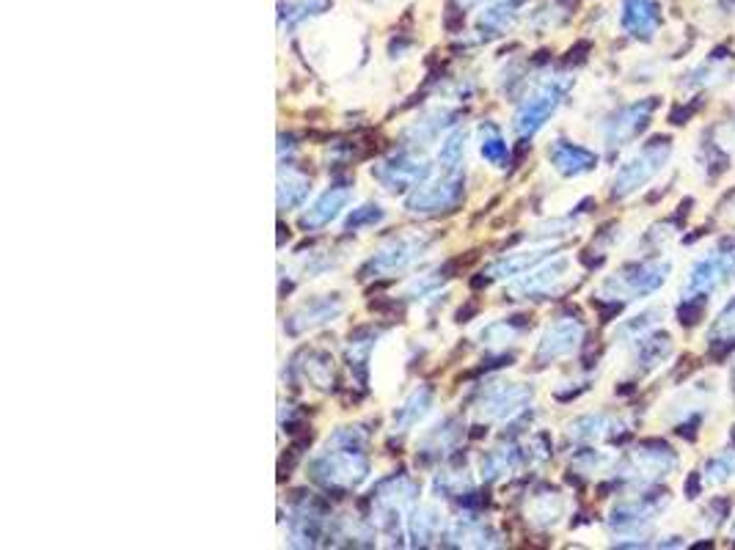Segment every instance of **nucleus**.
<instances>
[{"mask_svg": "<svg viewBox=\"0 0 735 550\" xmlns=\"http://www.w3.org/2000/svg\"><path fill=\"white\" fill-rule=\"evenodd\" d=\"M735 281V240H722L691 262L683 284V300H700L716 295Z\"/></svg>", "mask_w": 735, "mask_h": 550, "instance_id": "1", "label": "nucleus"}, {"mask_svg": "<svg viewBox=\"0 0 735 550\" xmlns=\"http://www.w3.org/2000/svg\"><path fill=\"white\" fill-rule=\"evenodd\" d=\"M669 152H672L669 141H653L647 143V146H642L636 154H631V157L620 165V171L614 174L612 182L614 196L625 198L631 196V193H636V190H642L645 185H650V182L664 171V165L669 163Z\"/></svg>", "mask_w": 735, "mask_h": 550, "instance_id": "2", "label": "nucleus"}, {"mask_svg": "<svg viewBox=\"0 0 735 550\" xmlns=\"http://www.w3.org/2000/svg\"><path fill=\"white\" fill-rule=\"evenodd\" d=\"M669 270H672V264L658 262V259L631 264V267H625V270H620V273H614L612 278L603 281L601 295L609 297V300H636V297H645L650 292H656L658 286L667 281Z\"/></svg>", "mask_w": 735, "mask_h": 550, "instance_id": "3", "label": "nucleus"}, {"mask_svg": "<svg viewBox=\"0 0 735 550\" xmlns=\"http://www.w3.org/2000/svg\"><path fill=\"white\" fill-rule=\"evenodd\" d=\"M565 88H568V83H562V80H548V83L537 88L535 94L526 99L521 110H518L515 130L521 135H532V132L540 130L548 121V116L559 108V102L565 97Z\"/></svg>", "mask_w": 735, "mask_h": 550, "instance_id": "4", "label": "nucleus"}, {"mask_svg": "<svg viewBox=\"0 0 735 550\" xmlns=\"http://www.w3.org/2000/svg\"><path fill=\"white\" fill-rule=\"evenodd\" d=\"M675 468H678L675 451L661 443H647L628 457V476H634L639 484L656 482L661 476H669V471Z\"/></svg>", "mask_w": 735, "mask_h": 550, "instance_id": "5", "label": "nucleus"}, {"mask_svg": "<svg viewBox=\"0 0 735 550\" xmlns=\"http://www.w3.org/2000/svg\"><path fill=\"white\" fill-rule=\"evenodd\" d=\"M653 108H656V102L647 99V102H636V105H628V108L617 110L612 119L606 121V127H603L606 143H609L612 149L614 146H625V141H631L636 132H642V127H647Z\"/></svg>", "mask_w": 735, "mask_h": 550, "instance_id": "6", "label": "nucleus"}, {"mask_svg": "<svg viewBox=\"0 0 735 550\" xmlns=\"http://www.w3.org/2000/svg\"><path fill=\"white\" fill-rule=\"evenodd\" d=\"M581 336H584V328L573 319H559L551 328L546 330V336L540 341V350H537V358L540 361H557V358H565L570 352L576 350L581 344Z\"/></svg>", "mask_w": 735, "mask_h": 550, "instance_id": "7", "label": "nucleus"}, {"mask_svg": "<svg viewBox=\"0 0 735 550\" xmlns=\"http://www.w3.org/2000/svg\"><path fill=\"white\" fill-rule=\"evenodd\" d=\"M620 22L636 39H650L661 28V9L656 0H623Z\"/></svg>", "mask_w": 735, "mask_h": 550, "instance_id": "8", "label": "nucleus"}, {"mask_svg": "<svg viewBox=\"0 0 735 550\" xmlns=\"http://www.w3.org/2000/svg\"><path fill=\"white\" fill-rule=\"evenodd\" d=\"M568 267L570 259H557V262L546 264V267H540L535 273H526L515 284V292H524V295H551L568 278Z\"/></svg>", "mask_w": 735, "mask_h": 550, "instance_id": "9", "label": "nucleus"}, {"mask_svg": "<svg viewBox=\"0 0 735 550\" xmlns=\"http://www.w3.org/2000/svg\"><path fill=\"white\" fill-rule=\"evenodd\" d=\"M551 160H554V168L559 174L565 176L587 174V171L595 168V154L581 149V146H573L568 141H557L551 146Z\"/></svg>", "mask_w": 735, "mask_h": 550, "instance_id": "10", "label": "nucleus"}, {"mask_svg": "<svg viewBox=\"0 0 735 550\" xmlns=\"http://www.w3.org/2000/svg\"><path fill=\"white\" fill-rule=\"evenodd\" d=\"M460 196V179H438L435 185H424L416 196L411 198V207L419 212H430V209H441L455 204Z\"/></svg>", "mask_w": 735, "mask_h": 550, "instance_id": "11", "label": "nucleus"}, {"mask_svg": "<svg viewBox=\"0 0 735 550\" xmlns=\"http://www.w3.org/2000/svg\"><path fill=\"white\" fill-rule=\"evenodd\" d=\"M347 198H350V190H345V187H331V190L317 198L312 204V209L306 212L303 226H306V229H309V226H312V229L328 226V223L339 215V209L345 207Z\"/></svg>", "mask_w": 735, "mask_h": 550, "instance_id": "12", "label": "nucleus"}, {"mask_svg": "<svg viewBox=\"0 0 735 550\" xmlns=\"http://www.w3.org/2000/svg\"><path fill=\"white\" fill-rule=\"evenodd\" d=\"M730 72H733V58L730 55H713L708 61H702L694 72H691L689 86H700V88H716L730 80Z\"/></svg>", "mask_w": 735, "mask_h": 550, "instance_id": "13", "label": "nucleus"}, {"mask_svg": "<svg viewBox=\"0 0 735 550\" xmlns=\"http://www.w3.org/2000/svg\"><path fill=\"white\" fill-rule=\"evenodd\" d=\"M422 248V242L416 245V240H394L378 253V259H372V264H378V270H394V267H405L408 262L416 259V251Z\"/></svg>", "mask_w": 735, "mask_h": 550, "instance_id": "14", "label": "nucleus"}, {"mask_svg": "<svg viewBox=\"0 0 735 550\" xmlns=\"http://www.w3.org/2000/svg\"><path fill=\"white\" fill-rule=\"evenodd\" d=\"M708 341L713 347H730L735 344V297L719 311V317L708 330Z\"/></svg>", "mask_w": 735, "mask_h": 550, "instance_id": "15", "label": "nucleus"}, {"mask_svg": "<svg viewBox=\"0 0 735 550\" xmlns=\"http://www.w3.org/2000/svg\"><path fill=\"white\" fill-rule=\"evenodd\" d=\"M614 432H620V424L614 421L612 416H587L576 421V432H570V435H576L581 440H601L606 435H614Z\"/></svg>", "mask_w": 735, "mask_h": 550, "instance_id": "16", "label": "nucleus"}, {"mask_svg": "<svg viewBox=\"0 0 735 550\" xmlns=\"http://www.w3.org/2000/svg\"><path fill=\"white\" fill-rule=\"evenodd\" d=\"M735 476V451H724V454H716L711 460L705 462V473H702V482L708 484H724L727 479Z\"/></svg>", "mask_w": 735, "mask_h": 550, "instance_id": "17", "label": "nucleus"}, {"mask_svg": "<svg viewBox=\"0 0 735 550\" xmlns=\"http://www.w3.org/2000/svg\"><path fill=\"white\" fill-rule=\"evenodd\" d=\"M482 157L488 160V163L499 165L502 168L504 160H507V143L502 141V135L488 127V138H482Z\"/></svg>", "mask_w": 735, "mask_h": 550, "instance_id": "18", "label": "nucleus"}, {"mask_svg": "<svg viewBox=\"0 0 735 550\" xmlns=\"http://www.w3.org/2000/svg\"><path fill=\"white\" fill-rule=\"evenodd\" d=\"M513 17H515L513 6L502 3V6H493V9L482 17V25H488L490 31H507V28L513 25Z\"/></svg>", "mask_w": 735, "mask_h": 550, "instance_id": "19", "label": "nucleus"}, {"mask_svg": "<svg viewBox=\"0 0 735 550\" xmlns=\"http://www.w3.org/2000/svg\"><path fill=\"white\" fill-rule=\"evenodd\" d=\"M460 157H463V132H455V135H449L444 146H441L438 160H444L446 168H455V163Z\"/></svg>", "mask_w": 735, "mask_h": 550, "instance_id": "20", "label": "nucleus"}, {"mask_svg": "<svg viewBox=\"0 0 735 550\" xmlns=\"http://www.w3.org/2000/svg\"><path fill=\"white\" fill-rule=\"evenodd\" d=\"M375 220H380L378 207H361L350 215L347 226H350V229H361V223H375Z\"/></svg>", "mask_w": 735, "mask_h": 550, "instance_id": "21", "label": "nucleus"}]
</instances>
